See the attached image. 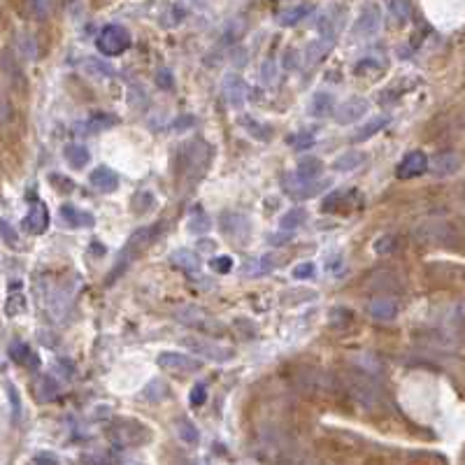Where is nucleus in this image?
Instances as JSON below:
<instances>
[{
    "label": "nucleus",
    "mask_w": 465,
    "mask_h": 465,
    "mask_svg": "<svg viewBox=\"0 0 465 465\" xmlns=\"http://www.w3.org/2000/svg\"><path fill=\"white\" fill-rule=\"evenodd\" d=\"M154 240V231L151 228H140V231H135L133 235H130V240H128V245L121 249V254H119V263H116V268L112 270V273L107 275V282L112 284L116 277H119L123 270L128 268V263L130 261H135L137 256H140L142 252H144V247L149 245V242Z\"/></svg>",
    "instance_id": "nucleus-1"
},
{
    "label": "nucleus",
    "mask_w": 465,
    "mask_h": 465,
    "mask_svg": "<svg viewBox=\"0 0 465 465\" xmlns=\"http://www.w3.org/2000/svg\"><path fill=\"white\" fill-rule=\"evenodd\" d=\"M109 437H112L114 444L119 447H137V444H144L151 437L147 426H142L140 421L133 419H119L114 423V428L109 430Z\"/></svg>",
    "instance_id": "nucleus-2"
},
{
    "label": "nucleus",
    "mask_w": 465,
    "mask_h": 465,
    "mask_svg": "<svg viewBox=\"0 0 465 465\" xmlns=\"http://www.w3.org/2000/svg\"><path fill=\"white\" fill-rule=\"evenodd\" d=\"M184 344L189 346L191 351L200 353L203 358H210L214 360V363H226V360H231L235 356V349H231V346L226 344H219L214 342V340H207V337H184Z\"/></svg>",
    "instance_id": "nucleus-3"
},
{
    "label": "nucleus",
    "mask_w": 465,
    "mask_h": 465,
    "mask_svg": "<svg viewBox=\"0 0 465 465\" xmlns=\"http://www.w3.org/2000/svg\"><path fill=\"white\" fill-rule=\"evenodd\" d=\"M130 47V36L126 29L116 24H109L100 31L98 36V49L105 54V56H119Z\"/></svg>",
    "instance_id": "nucleus-4"
},
{
    "label": "nucleus",
    "mask_w": 465,
    "mask_h": 465,
    "mask_svg": "<svg viewBox=\"0 0 465 465\" xmlns=\"http://www.w3.org/2000/svg\"><path fill=\"white\" fill-rule=\"evenodd\" d=\"M184 156H186L184 170L189 172L193 179H198V177H203V172L207 170V165H210L212 147L203 140H196L184 149Z\"/></svg>",
    "instance_id": "nucleus-5"
},
{
    "label": "nucleus",
    "mask_w": 465,
    "mask_h": 465,
    "mask_svg": "<svg viewBox=\"0 0 465 465\" xmlns=\"http://www.w3.org/2000/svg\"><path fill=\"white\" fill-rule=\"evenodd\" d=\"M158 367H163L165 372L172 374H186V372H198L200 360L193 356H186L182 351H163L158 356Z\"/></svg>",
    "instance_id": "nucleus-6"
},
{
    "label": "nucleus",
    "mask_w": 465,
    "mask_h": 465,
    "mask_svg": "<svg viewBox=\"0 0 465 465\" xmlns=\"http://www.w3.org/2000/svg\"><path fill=\"white\" fill-rule=\"evenodd\" d=\"M379 29H381V10L377 5H365V8L360 10L356 24H353V36L365 40V38L377 36Z\"/></svg>",
    "instance_id": "nucleus-7"
},
{
    "label": "nucleus",
    "mask_w": 465,
    "mask_h": 465,
    "mask_svg": "<svg viewBox=\"0 0 465 465\" xmlns=\"http://www.w3.org/2000/svg\"><path fill=\"white\" fill-rule=\"evenodd\" d=\"M414 235L419 238L421 242H433V245H449L451 238H456L454 228L449 224H440V221H430V224H421L419 228L414 231Z\"/></svg>",
    "instance_id": "nucleus-8"
},
{
    "label": "nucleus",
    "mask_w": 465,
    "mask_h": 465,
    "mask_svg": "<svg viewBox=\"0 0 465 465\" xmlns=\"http://www.w3.org/2000/svg\"><path fill=\"white\" fill-rule=\"evenodd\" d=\"M461 168V156L456 151H440L428 161V168L435 177H451Z\"/></svg>",
    "instance_id": "nucleus-9"
},
{
    "label": "nucleus",
    "mask_w": 465,
    "mask_h": 465,
    "mask_svg": "<svg viewBox=\"0 0 465 465\" xmlns=\"http://www.w3.org/2000/svg\"><path fill=\"white\" fill-rule=\"evenodd\" d=\"M351 391H353V398H356L360 405L367 407V409H374L377 405H381V391L372 384L370 379L356 377L353 379V384H351Z\"/></svg>",
    "instance_id": "nucleus-10"
},
{
    "label": "nucleus",
    "mask_w": 465,
    "mask_h": 465,
    "mask_svg": "<svg viewBox=\"0 0 465 465\" xmlns=\"http://www.w3.org/2000/svg\"><path fill=\"white\" fill-rule=\"evenodd\" d=\"M221 91H224V100L231 107L245 105V100H247V84H245V79H242L240 75H235V73L226 75L224 84H221Z\"/></svg>",
    "instance_id": "nucleus-11"
},
{
    "label": "nucleus",
    "mask_w": 465,
    "mask_h": 465,
    "mask_svg": "<svg viewBox=\"0 0 465 465\" xmlns=\"http://www.w3.org/2000/svg\"><path fill=\"white\" fill-rule=\"evenodd\" d=\"M426 168H428V156L423 154V151H409V154L398 163L395 175H398L400 179H412V177L423 175Z\"/></svg>",
    "instance_id": "nucleus-12"
},
{
    "label": "nucleus",
    "mask_w": 465,
    "mask_h": 465,
    "mask_svg": "<svg viewBox=\"0 0 465 465\" xmlns=\"http://www.w3.org/2000/svg\"><path fill=\"white\" fill-rule=\"evenodd\" d=\"M24 228L33 235H43L47 228H49V210H47V205L43 200L33 203L31 212L26 214V219H24Z\"/></svg>",
    "instance_id": "nucleus-13"
},
{
    "label": "nucleus",
    "mask_w": 465,
    "mask_h": 465,
    "mask_svg": "<svg viewBox=\"0 0 465 465\" xmlns=\"http://www.w3.org/2000/svg\"><path fill=\"white\" fill-rule=\"evenodd\" d=\"M175 317L177 321L191 326V328H200V330H207L212 323V317L207 314L203 307H196V305H184V307L175 310Z\"/></svg>",
    "instance_id": "nucleus-14"
},
{
    "label": "nucleus",
    "mask_w": 465,
    "mask_h": 465,
    "mask_svg": "<svg viewBox=\"0 0 465 465\" xmlns=\"http://www.w3.org/2000/svg\"><path fill=\"white\" fill-rule=\"evenodd\" d=\"M367 107H370V102H367L365 98H349L335 109V121L342 123V126L358 121L360 116L367 112Z\"/></svg>",
    "instance_id": "nucleus-15"
},
{
    "label": "nucleus",
    "mask_w": 465,
    "mask_h": 465,
    "mask_svg": "<svg viewBox=\"0 0 465 465\" xmlns=\"http://www.w3.org/2000/svg\"><path fill=\"white\" fill-rule=\"evenodd\" d=\"M10 356H12V360H15L17 365H22V367H26V370H33V372H38L40 365H43V360H40V353L33 351L26 342H15V344H12L10 346Z\"/></svg>",
    "instance_id": "nucleus-16"
},
{
    "label": "nucleus",
    "mask_w": 465,
    "mask_h": 465,
    "mask_svg": "<svg viewBox=\"0 0 465 465\" xmlns=\"http://www.w3.org/2000/svg\"><path fill=\"white\" fill-rule=\"evenodd\" d=\"M367 314L374 321H391V319L398 317V303L393 298H372L367 303Z\"/></svg>",
    "instance_id": "nucleus-17"
},
{
    "label": "nucleus",
    "mask_w": 465,
    "mask_h": 465,
    "mask_svg": "<svg viewBox=\"0 0 465 465\" xmlns=\"http://www.w3.org/2000/svg\"><path fill=\"white\" fill-rule=\"evenodd\" d=\"M0 68H3V75L8 77V82L12 86H22L24 84L22 63H19V56L12 49L3 52V56H0Z\"/></svg>",
    "instance_id": "nucleus-18"
},
{
    "label": "nucleus",
    "mask_w": 465,
    "mask_h": 465,
    "mask_svg": "<svg viewBox=\"0 0 465 465\" xmlns=\"http://www.w3.org/2000/svg\"><path fill=\"white\" fill-rule=\"evenodd\" d=\"M89 182H91L93 189H98L100 193H112L116 186H119V177H116L114 170L107 168V165H98V168L91 172Z\"/></svg>",
    "instance_id": "nucleus-19"
},
{
    "label": "nucleus",
    "mask_w": 465,
    "mask_h": 465,
    "mask_svg": "<svg viewBox=\"0 0 465 465\" xmlns=\"http://www.w3.org/2000/svg\"><path fill=\"white\" fill-rule=\"evenodd\" d=\"M314 12V5H291V8H282L277 12V24L280 26H296L303 22L305 17H310Z\"/></svg>",
    "instance_id": "nucleus-20"
},
{
    "label": "nucleus",
    "mask_w": 465,
    "mask_h": 465,
    "mask_svg": "<svg viewBox=\"0 0 465 465\" xmlns=\"http://www.w3.org/2000/svg\"><path fill=\"white\" fill-rule=\"evenodd\" d=\"M333 45H335V36L317 38L314 43H310V47L305 49V61H307V63H317V61H321L326 54L333 49Z\"/></svg>",
    "instance_id": "nucleus-21"
},
{
    "label": "nucleus",
    "mask_w": 465,
    "mask_h": 465,
    "mask_svg": "<svg viewBox=\"0 0 465 465\" xmlns=\"http://www.w3.org/2000/svg\"><path fill=\"white\" fill-rule=\"evenodd\" d=\"M326 186H328V182H298L296 179V182H289L287 191L294 198L305 200V198H312V196H317V193H321Z\"/></svg>",
    "instance_id": "nucleus-22"
},
{
    "label": "nucleus",
    "mask_w": 465,
    "mask_h": 465,
    "mask_svg": "<svg viewBox=\"0 0 465 465\" xmlns=\"http://www.w3.org/2000/svg\"><path fill=\"white\" fill-rule=\"evenodd\" d=\"M24 312H26V296H24L22 289L12 284L8 300H5V314H8L10 319H15V317H22Z\"/></svg>",
    "instance_id": "nucleus-23"
},
{
    "label": "nucleus",
    "mask_w": 465,
    "mask_h": 465,
    "mask_svg": "<svg viewBox=\"0 0 465 465\" xmlns=\"http://www.w3.org/2000/svg\"><path fill=\"white\" fill-rule=\"evenodd\" d=\"M59 395V381L49 374H40L36 379V398L40 402H49Z\"/></svg>",
    "instance_id": "nucleus-24"
},
{
    "label": "nucleus",
    "mask_w": 465,
    "mask_h": 465,
    "mask_svg": "<svg viewBox=\"0 0 465 465\" xmlns=\"http://www.w3.org/2000/svg\"><path fill=\"white\" fill-rule=\"evenodd\" d=\"M170 261H172V266H177V268H182L184 273H198L200 270V259L193 252H189V249H177L175 254L170 256Z\"/></svg>",
    "instance_id": "nucleus-25"
},
{
    "label": "nucleus",
    "mask_w": 465,
    "mask_h": 465,
    "mask_svg": "<svg viewBox=\"0 0 465 465\" xmlns=\"http://www.w3.org/2000/svg\"><path fill=\"white\" fill-rule=\"evenodd\" d=\"M321 161L319 158H303L300 163H298V170H296V179L298 182H314V179L321 175Z\"/></svg>",
    "instance_id": "nucleus-26"
},
{
    "label": "nucleus",
    "mask_w": 465,
    "mask_h": 465,
    "mask_svg": "<svg viewBox=\"0 0 465 465\" xmlns=\"http://www.w3.org/2000/svg\"><path fill=\"white\" fill-rule=\"evenodd\" d=\"M17 54L26 61H36L38 59V43L36 38L29 36V33H19L17 36Z\"/></svg>",
    "instance_id": "nucleus-27"
},
{
    "label": "nucleus",
    "mask_w": 465,
    "mask_h": 465,
    "mask_svg": "<svg viewBox=\"0 0 465 465\" xmlns=\"http://www.w3.org/2000/svg\"><path fill=\"white\" fill-rule=\"evenodd\" d=\"M116 123H119V116H114L109 112H96L91 119H89L86 128L91 130V133H102V130L112 128V126H116Z\"/></svg>",
    "instance_id": "nucleus-28"
},
{
    "label": "nucleus",
    "mask_w": 465,
    "mask_h": 465,
    "mask_svg": "<svg viewBox=\"0 0 465 465\" xmlns=\"http://www.w3.org/2000/svg\"><path fill=\"white\" fill-rule=\"evenodd\" d=\"M328 323H330V328H337V330L349 328L353 323V312L349 307H333L328 312Z\"/></svg>",
    "instance_id": "nucleus-29"
},
{
    "label": "nucleus",
    "mask_w": 465,
    "mask_h": 465,
    "mask_svg": "<svg viewBox=\"0 0 465 465\" xmlns=\"http://www.w3.org/2000/svg\"><path fill=\"white\" fill-rule=\"evenodd\" d=\"M312 114L314 116H326V114H330V112H335V98H333L330 93H326V91H321V93H317L314 98H312Z\"/></svg>",
    "instance_id": "nucleus-30"
},
{
    "label": "nucleus",
    "mask_w": 465,
    "mask_h": 465,
    "mask_svg": "<svg viewBox=\"0 0 465 465\" xmlns=\"http://www.w3.org/2000/svg\"><path fill=\"white\" fill-rule=\"evenodd\" d=\"M388 123V116L386 114H381V116H374L372 121H367L363 128L358 130V133H353V137L351 140L353 142H363V140H367V137H372V135H377L381 128H384Z\"/></svg>",
    "instance_id": "nucleus-31"
},
{
    "label": "nucleus",
    "mask_w": 465,
    "mask_h": 465,
    "mask_svg": "<svg viewBox=\"0 0 465 465\" xmlns=\"http://www.w3.org/2000/svg\"><path fill=\"white\" fill-rule=\"evenodd\" d=\"M63 156L73 168H84L89 163V149L82 147V144H68L63 149Z\"/></svg>",
    "instance_id": "nucleus-32"
},
{
    "label": "nucleus",
    "mask_w": 465,
    "mask_h": 465,
    "mask_svg": "<svg viewBox=\"0 0 465 465\" xmlns=\"http://www.w3.org/2000/svg\"><path fill=\"white\" fill-rule=\"evenodd\" d=\"M365 161V154L363 151H346L340 158H335V163H333V168L340 170V172H349L353 168H358L360 163Z\"/></svg>",
    "instance_id": "nucleus-33"
},
{
    "label": "nucleus",
    "mask_w": 465,
    "mask_h": 465,
    "mask_svg": "<svg viewBox=\"0 0 465 465\" xmlns=\"http://www.w3.org/2000/svg\"><path fill=\"white\" fill-rule=\"evenodd\" d=\"M305 221H307V210H305V207H294V210H289L282 217L280 226H282V231H294V228L303 226Z\"/></svg>",
    "instance_id": "nucleus-34"
},
{
    "label": "nucleus",
    "mask_w": 465,
    "mask_h": 465,
    "mask_svg": "<svg viewBox=\"0 0 465 465\" xmlns=\"http://www.w3.org/2000/svg\"><path fill=\"white\" fill-rule=\"evenodd\" d=\"M61 214H63L66 221H68L70 226H91V224H93L91 214L79 212L77 207H73V205H63V207H61Z\"/></svg>",
    "instance_id": "nucleus-35"
},
{
    "label": "nucleus",
    "mask_w": 465,
    "mask_h": 465,
    "mask_svg": "<svg viewBox=\"0 0 465 465\" xmlns=\"http://www.w3.org/2000/svg\"><path fill=\"white\" fill-rule=\"evenodd\" d=\"M177 433H179V437H182L186 444H196L200 440L196 423L189 421V419H179L177 421Z\"/></svg>",
    "instance_id": "nucleus-36"
},
{
    "label": "nucleus",
    "mask_w": 465,
    "mask_h": 465,
    "mask_svg": "<svg viewBox=\"0 0 465 465\" xmlns=\"http://www.w3.org/2000/svg\"><path fill=\"white\" fill-rule=\"evenodd\" d=\"M210 217L203 212V210H196L189 217V233H196V235H200V233H205V231H210Z\"/></svg>",
    "instance_id": "nucleus-37"
},
{
    "label": "nucleus",
    "mask_w": 465,
    "mask_h": 465,
    "mask_svg": "<svg viewBox=\"0 0 465 465\" xmlns=\"http://www.w3.org/2000/svg\"><path fill=\"white\" fill-rule=\"evenodd\" d=\"M235 228H240V233H247V217H242V214H224V233L233 235Z\"/></svg>",
    "instance_id": "nucleus-38"
},
{
    "label": "nucleus",
    "mask_w": 465,
    "mask_h": 465,
    "mask_svg": "<svg viewBox=\"0 0 465 465\" xmlns=\"http://www.w3.org/2000/svg\"><path fill=\"white\" fill-rule=\"evenodd\" d=\"M0 238H3L5 245L12 247V249L22 247V242H19V233L15 231V228H12L10 221H5V219H0Z\"/></svg>",
    "instance_id": "nucleus-39"
},
{
    "label": "nucleus",
    "mask_w": 465,
    "mask_h": 465,
    "mask_svg": "<svg viewBox=\"0 0 465 465\" xmlns=\"http://www.w3.org/2000/svg\"><path fill=\"white\" fill-rule=\"evenodd\" d=\"M165 395H168V386H165L161 379H154V381H151V384L144 386V398L151 400V402L163 400Z\"/></svg>",
    "instance_id": "nucleus-40"
},
{
    "label": "nucleus",
    "mask_w": 465,
    "mask_h": 465,
    "mask_svg": "<svg viewBox=\"0 0 465 465\" xmlns=\"http://www.w3.org/2000/svg\"><path fill=\"white\" fill-rule=\"evenodd\" d=\"M374 254L379 256H386V254H393L395 249H398V240L393 238V235H381V238H377V242L372 245Z\"/></svg>",
    "instance_id": "nucleus-41"
},
{
    "label": "nucleus",
    "mask_w": 465,
    "mask_h": 465,
    "mask_svg": "<svg viewBox=\"0 0 465 465\" xmlns=\"http://www.w3.org/2000/svg\"><path fill=\"white\" fill-rule=\"evenodd\" d=\"M210 268L214 270V273L219 275H226L233 270V259L231 256H214V259L210 261Z\"/></svg>",
    "instance_id": "nucleus-42"
},
{
    "label": "nucleus",
    "mask_w": 465,
    "mask_h": 465,
    "mask_svg": "<svg viewBox=\"0 0 465 465\" xmlns=\"http://www.w3.org/2000/svg\"><path fill=\"white\" fill-rule=\"evenodd\" d=\"M205 400H207V386L200 381V384L193 386V391L189 395V402L193 407H200V405H205Z\"/></svg>",
    "instance_id": "nucleus-43"
},
{
    "label": "nucleus",
    "mask_w": 465,
    "mask_h": 465,
    "mask_svg": "<svg viewBox=\"0 0 465 465\" xmlns=\"http://www.w3.org/2000/svg\"><path fill=\"white\" fill-rule=\"evenodd\" d=\"M82 465H109V456L102 451H91V454L82 456Z\"/></svg>",
    "instance_id": "nucleus-44"
},
{
    "label": "nucleus",
    "mask_w": 465,
    "mask_h": 465,
    "mask_svg": "<svg viewBox=\"0 0 465 465\" xmlns=\"http://www.w3.org/2000/svg\"><path fill=\"white\" fill-rule=\"evenodd\" d=\"M314 273H317V266H314V263H310V261H305V263H300V266L294 268L296 280H310V277Z\"/></svg>",
    "instance_id": "nucleus-45"
},
{
    "label": "nucleus",
    "mask_w": 465,
    "mask_h": 465,
    "mask_svg": "<svg viewBox=\"0 0 465 465\" xmlns=\"http://www.w3.org/2000/svg\"><path fill=\"white\" fill-rule=\"evenodd\" d=\"M273 268H275L273 256H261V259H256V268L249 270V273H252V275H263V273H270Z\"/></svg>",
    "instance_id": "nucleus-46"
},
{
    "label": "nucleus",
    "mask_w": 465,
    "mask_h": 465,
    "mask_svg": "<svg viewBox=\"0 0 465 465\" xmlns=\"http://www.w3.org/2000/svg\"><path fill=\"white\" fill-rule=\"evenodd\" d=\"M381 68H384V66H377L372 59H363V61H360V63L356 66V73H358V75H363V77H367V75L379 73Z\"/></svg>",
    "instance_id": "nucleus-47"
},
{
    "label": "nucleus",
    "mask_w": 465,
    "mask_h": 465,
    "mask_svg": "<svg viewBox=\"0 0 465 465\" xmlns=\"http://www.w3.org/2000/svg\"><path fill=\"white\" fill-rule=\"evenodd\" d=\"M156 84L161 89H172L175 86V79H172V73L168 68H161V70L156 73Z\"/></svg>",
    "instance_id": "nucleus-48"
},
{
    "label": "nucleus",
    "mask_w": 465,
    "mask_h": 465,
    "mask_svg": "<svg viewBox=\"0 0 465 465\" xmlns=\"http://www.w3.org/2000/svg\"><path fill=\"white\" fill-rule=\"evenodd\" d=\"M388 8H391V12H395V15L400 17V22H405V19L409 17V12H412L407 3H391Z\"/></svg>",
    "instance_id": "nucleus-49"
},
{
    "label": "nucleus",
    "mask_w": 465,
    "mask_h": 465,
    "mask_svg": "<svg viewBox=\"0 0 465 465\" xmlns=\"http://www.w3.org/2000/svg\"><path fill=\"white\" fill-rule=\"evenodd\" d=\"M31 465H59V461H56V458H54L52 454H38V456L31 461Z\"/></svg>",
    "instance_id": "nucleus-50"
},
{
    "label": "nucleus",
    "mask_w": 465,
    "mask_h": 465,
    "mask_svg": "<svg viewBox=\"0 0 465 465\" xmlns=\"http://www.w3.org/2000/svg\"><path fill=\"white\" fill-rule=\"evenodd\" d=\"M312 144H314V137L307 133H300L296 137V149H310Z\"/></svg>",
    "instance_id": "nucleus-51"
},
{
    "label": "nucleus",
    "mask_w": 465,
    "mask_h": 465,
    "mask_svg": "<svg viewBox=\"0 0 465 465\" xmlns=\"http://www.w3.org/2000/svg\"><path fill=\"white\" fill-rule=\"evenodd\" d=\"M8 391H10V400H12V407H15V416L19 419V414H22V402H19V395H17V388L15 386H8Z\"/></svg>",
    "instance_id": "nucleus-52"
},
{
    "label": "nucleus",
    "mask_w": 465,
    "mask_h": 465,
    "mask_svg": "<svg viewBox=\"0 0 465 465\" xmlns=\"http://www.w3.org/2000/svg\"><path fill=\"white\" fill-rule=\"evenodd\" d=\"M31 10L36 12V15H38L40 19H45V17H47V12H49V5H45V3H33V5H31Z\"/></svg>",
    "instance_id": "nucleus-53"
},
{
    "label": "nucleus",
    "mask_w": 465,
    "mask_h": 465,
    "mask_svg": "<svg viewBox=\"0 0 465 465\" xmlns=\"http://www.w3.org/2000/svg\"><path fill=\"white\" fill-rule=\"evenodd\" d=\"M89 66H91V70H93V73H98V70H100V73H105V75H112V70H109L107 66L98 63V61H91V63H89Z\"/></svg>",
    "instance_id": "nucleus-54"
},
{
    "label": "nucleus",
    "mask_w": 465,
    "mask_h": 465,
    "mask_svg": "<svg viewBox=\"0 0 465 465\" xmlns=\"http://www.w3.org/2000/svg\"><path fill=\"white\" fill-rule=\"evenodd\" d=\"M266 77H268V79L275 77V66H273V63H266Z\"/></svg>",
    "instance_id": "nucleus-55"
}]
</instances>
